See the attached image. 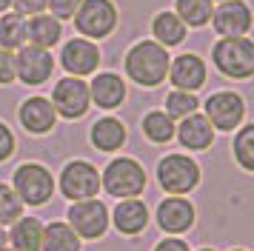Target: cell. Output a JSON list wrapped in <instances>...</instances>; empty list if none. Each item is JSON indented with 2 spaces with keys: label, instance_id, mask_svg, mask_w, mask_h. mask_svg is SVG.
Instances as JSON below:
<instances>
[{
  "label": "cell",
  "instance_id": "ac0fdd59",
  "mask_svg": "<svg viewBox=\"0 0 254 251\" xmlns=\"http://www.w3.org/2000/svg\"><path fill=\"white\" fill-rule=\"evenodd\" d=\"M214 126L208 123L206 114H189V117H183L180 123H177V128H174V137L180 140V146L189 148V151H206V148H211V143H214Z\"/></svg>",
  "mask_w": 254,
  "mask_h": 251
},
{
  "label": "cell",
  "instance_id": "f35d334b",
  "mask_svg": "<svg viewBox=\"0 0 254 251\" xmlns=\"http://www.w3.org/2000/svg\"><path fill=\"white\" fill-rule=\"evenodd\" d=\"M200 251H214V249H200Z\"/></svg>",
  "mask_w": 254,
  "mask_h": 251
},
{
  "label": "cell",
  "instance_id": "60d3db41",
  "mask_svg": "<svg viewBox=\"0 0 254 251\" xmlns=\"http://www.w3.org/2000/svg\"><path fill=\"white\" fill-rule=\"evenodd\" d=\"M6 251H9V249H6Z\"/></svg>",
  "mask_w": 254,
  "mask_h": 251
},
{
  "label": "cell",
  "instance_id": "d6986e66",
  "mask_svg": "<svg viewBox=\"0 0 254 251\" xmlns=\"http://www.w3.org/2000/svg\"><path fill=\"white\" fill-rule=\"evenodd\" d=\"M89 140H92V146L97 151H106V154H115L120 148L126 146L128 140V128L123 120H117V117H97L89 128Z\"/></svg>",
  "mask_w": 254,
  "mask_h": 251
},
{
  "label": "cell",
  "instance_id": "ffe728a7",
  "mask_svg": "<svg viewBox=\"0 0 254 251\" xmlns=\"http://www.w3.org/2000/svg\"><path fill=\"white\" fill-rule=\"evenodd\" d=\"M109 220H115V226H117L120 234L134 237V234H140V231H146V226H149V208H146V203L137 200V197L120 200V203L115 205V211H112Z\"/></svg>",
  "mask_w": 254,
  "mask_h": 251
},
{
  "label": "cell",
  "instance_id": "4fadbf2b",
  "mask_svg": "<svg viewBox=\"0 0 254 251\" xmlns=\"http://www.w3.org/2000/svg\"><path fill=\"white\" fill-rule=\"evenodd\" d=\"M211 26L217 37H246L254 26V11L246 0H223L211 11Z\"/></svg>",
  "mask_w": 254,
  "mask_h": 251
},
{
  "label": "cell",
  "instance_id": "d4e9b609",
  "mask_svg": "<svg viewBox=\"0 0 254 251\" xmlns=\"http://www.w3.org/2000/svg\"><path fill=\"white\" fill-rule=\"evenodd\" d=\"M140 128H143V134H146L149 143L163 146V143H172L174 140V128H177V126H174V120L163 112V109H151L149 114H143Z\"/></svg>",
  "mask_w": 254,
  "mask_h": 251
},
{
  "label": "cell",
  "instance_id": "83f0119b",
  "mask_svg": "<svg viewBox=\"0 0 254 251\" xmlns=\"http://www.w3.org/2000/svg\"><path fill=\"white\" fill-rule=\"evenodd\" d=\"M231 154H234V163L243 171H252L254 174V123H246L234 131Z\"/></svg>",
  "mask_w": 254,
  "mask_h": 251
},
{
  "label": "cell",
  "instance_id": "7a4b0ae2",
  "mask_svg": "<svg viewBox=\"0 0 254 251\" xmlns=\"http://www.w3.org/2000/svg\"><path fill=\"white\" fill-rule=\"evenodd\" d=\"M211 63L229 80L254 77V40H249V37H220L211 46Z\"/></svg>",
  "mask_w": 254,
  "mask_h": 251
},
{
  "label": "cell",
  "instance_id": "1f68e13d",
  "mask_svg": "<svg viewBox=\"0 0 254 251\" xmlns=\"http://www.w3.org/2000/svg\"><path fill=\"white\" fill-rule=\"evenodd\" d=\"M17 80V66H14V52L0 49V86H12Z\"/></svg>",
  "mask_w": 254,
  "mask_h": 251
},
{
  "label": "cell",
  "instance_id": "9c48e42d",
  "mask_svg": "<svg viewBox=\"0 0 254 251\" xmlns=\"http://www.w3.org/2000/svg\"><path fill=\"white\" fill-rule=\"evenodd\" d=\"M14 66H17V80L23 86H43L52 80V71L58 66V60L52 55V49L26 43L14 52Z\"/></svg>",
  "mask_w": 254,
  "mask_h": 251
},
{
  "label": "cell",
  "instance_id": "5bb4252c",
  "mask_svg": "<svg viewBox=\"0 0 254 251\" xmlns=\"http://www.w3.org/2000/svg\"><path fill=\"white\" fill-rule=\"evenodd\" d=\"M208 80V66L206 60L194 52H183V55L172 57L169 63V83L180 91H200Z\"/></svg>",
  "mask_w": 254,
  "mask_h": 251
},
{
  "label": "cell",
  "instance_id": "4dcf8cb0",
  "mask_svg": "<svg viewBox=\"0 0 254 251\" xmlns=\"http://www.w3.org/2000/svg\"><path fill=\"white\" fill-rule=\"evenodd\" d=\"M80 3H83V0H49L46 11L52 14V17H58V20L63 23V20H71V17L77 14Z\"/></svg>",
  "mask_w": 254,
  "mask_h": 251
},
{
  "label": "cell",
  "instance_id": "52a82bcc",
  "mask_svg": "<svg viewBox=\"0 0 254 251\" xmlns=\"http://www.w3.org/2000/svg\"><path fill=\"white\" fill-rule=\"evenodd\" d=\"M60 194L69 200V203H77V200H92L100 191V171L94 169L89 160H69L63 171H60Z\"/></svg>",
  "mask_w": 254,
  "mask_h": 251
},
{
  "label": "cell",
  "instance_id": "6da1fadb",
  "mask_svg": "<svg viewBox=\"0 0 254 251\" xmlns=\"http://www.w3.org/2000/svg\"><path fill=\"white\" fill-rule=\"evenodd\" d=\"M169 49H163L157 40H137L128 46L126 57H123V68L126 77L140 86V89H157L169 77Z\"/></svg>",
  "mask_w": 254,
  "mask_h": 251
},
{
  "label": "cell",
  "instance_id": "74e56055",
  "mask_svg": "<svg viewBox=\"0 0 254 251\" xmlns=\"http://www.w3.org/2000/svg\"><path fill=\"white\" fill-rule=\"evenodd\" d=\"M229 251H249V249H229Z\"/></svg>",
  "mask_w": 254,
  "mask_h": 251
},
{
  "label": "cell",
  "instance_id": "d6a6232c",
  "mask_svg": "<svg viewBox=\"0 0 254 251\" xmlns=\"http://www.w3.org/2000/svg\"><path fill=\"white\" fill-rule=\"evenodd\" d=\"M49 6V0H12V11L23 14V17H35V14H43Z\"/></svg>",
  "mask_w": 254,
  "mask_h": 251
},
{
  "label": "cell",
  "instance_id": "44dd1931",
  "mask_svg": "<svg viewBox=\"0 0 254 251\" xmlns=\"http://www.w3.org/2000/svg\"><path fill=\"white\" fill-rule=\"evenodd\" d=\"M63 40V23L52 17L49 11L26 17V43L40 46V49H55Z\"/></svg>",
  "mask_w": 254,
  "mask_h": 251
},
{
  "label": "cell",
  "instance_id": "8fae6325",
  "mask_svg": "<svg viewBox=\"0 0 254 251\" xmlns=\"http://www.w3.org/2000/svg\"><path fill=\"white\" fill-rule=\"evenodd\" d=\"M208 123L214 126V131H237L243 126L246 117V100H243L237 91H214L206 100V112Z\"/></svg>",
  "mask_w": 254,
  "mask_h": 251
},
{
  "label": "cell",
  "instance_id": "7402d4cb",
  "mask_svg": "<svg viewBox=\"0 0 254 251\" xmlns=\"http://www.w3.org/2000/svg\"><path fill=\"white\" fill-rule=\"evenodd\" d=\"M186 34H189V29H186V23L180 20L174 11L163 9V11L154 14V20H151V37H154L163 49H174V46H180L186 40Z\"/></svg>",
  "mask_w": 254,
  "mask_h": 251
},
{
  "label": "cell",
  "instance_id": "5b68a950",
  "mask_svg": "<svg viewBox=\"0 0 254 251\" xmlns=\"http://www.w3.org/2000/svg\"><path fill=\"white\" fill-rule=\"evenodd\" d=\"M71 23H74L77 34L86 40H106L109 34H115L117 23H120V11L112 0H83Z\"/></svg>",
  "mask_w": 254,
  "mask_h": 251
},
{
  "label": "cell",
  "instance_id": "e0dca14e",
  "mask_svg": "<svg viewBox=\"0 0 254 251\" xmlns=\"http://www.w3.org/2000/svg\"><path fill=\"white\" fill-rule=\"evenodd\" d=\"M126 94H128L126 80L117 71H94L92 83H89V97H92V103L97 109L112 112V109L126 103Z\"/></svg>",
  "mask_w": 254,
  "mask_h": 251
},
{
  "label": "cell",
  "instance_id": "e575fe53",
  "mask_svg": "<svg viewBox=\"0 0 254 251\" xmlns=\"http://www.w3.org/2000/svg\"><path fill=\"white\" fill-rule=\"evenodd\" d=\"M151 251H191V249H189V243H186L183 237H172V234H169V237H163Z\"/></svg>",
  "mask_w": 254,
  "mask_h": 251
},
{
  "label": "cell",
  "instance_id": "ba28073f",
  "mask_svg": "<svg viewBox=\"0 0 254 251\" xmlns=\"http://www.w3.org/2000/svg\"><path fill=\"white\" fill-rule=\"evenodd\" d=\"M52 106H55V112L58 117L63 120H80L86 117L89 112V106H92V97H89V83L83 77H60L55 83V89H52Z\"/></svg>",
  "mask_w": 254,
  "mask_h": 251
},
{
  "label": "cell",
  "instance_id": "ab89813d",
  "mask_svg": "<svg viewBox=\"0 0 254 251\" xmlns=\"http://www.w3.org/2000/svg\"><path fill=\"white\" fill-rule=\"evenodd\" d=\"M217 3H223V0H217Z\"/></svg>",
  "mask_w": 254,
  "mask_h": 251
},
{
  "label": "cell",
  "instance_id": "8d00e7d4",
  "mask_svg": "<svg viewBox=\"0 0 254 251\" xmlns=\"http://www.w3.org/2000/svg\"><path fill=\"white\" fill-rule=\"evenodd\" d=\"M9 9H12V0H0V14L9 11Z\"/></svg>",
  "mask_w": 254,
  "mask_h": 251
},
{
  "label": "cell",
  "instance_id": "2e32d148",
  "mask_svg": "<svg viewBox=\"0 0 254 251\" xmlns=\"http://www.w3.org/2000/svg\"><path fill=\"white\" fill-rule=\"evenodd\" d=\"M154 220H157V226H160L166 234L177 237V234H183V231H189V228L194 226L197 211L186 197H172V194H169V197L157 205Z\"/></svg>",
  "mask_w": 254,
  "mask_h": 251
},
{
  "label": "cell",
  "instance_id": "484cf974",
  "mask_svg": "<svg viewBox=\"0 0 254 251\" xmlns=\"http://www.w3.org/2000/svg\"><path fill=\"white\" fill-rule=\"evenodd\" d=\"M214 0H174V14L186 23V29H203L211 23Z\"/></svg>",
  "mask_w": 254,
  "mask_h": 251
},
{
  "label": "cell",
  "instance_id": "f1b7e54d",
  "mask_svg": "<svg viewBox=\"0 0 254 251\" xmlns=\"http://www.w3.org/2000/svg\"><path fill=\"white\" fill-rule=\"evenodd\" d=\"M197 109H200V100H197L194 91L174 89V91L166 94V109H163V112L169 114L172 120H183V117H189V114H194Z\"/></svg>",
  "mask_w": 254,
  "mask_h": 251
},
{
  "label": "cell",
  "instance_id": "277c9868",
  "mask_svg": "<svg viewBox=\"0 0 254 251\" xmlns=\"http://www.w3.org/2000/svg\"><path fill=\"white\" fill-rule=\"evenodd\" d=\"M200 177H203V171L197 166V160L189 154H166L157 163V183L172 197H183V194L194 191L200 186Z\"/></svg>",
  "mask_w": 254,
  "mask_h": 251
},
{
  "label": "cell",
  "instance_id": "f546056e",
  "mask_svg": "<svg viewBox=\"0 0 254 251\" xmlns=\"http://www.w3.org/2000/svg\"><path fill=\"white\" fill-rule=\"evenodd\" d=\"M23 217V203H20V197L14 194L12 186H6V183H0V226H12L14 220H20Z\"/></svg>",
  "mask_w": 254,
  "mask_h": 251
},
{
  "label": "cell",
  "instance_id": "30bf717a",
  "mask_svg": "<svg viewBox=\"0 0 254 251\" xmlns=\"http://www.w3.org/2000/svg\"><path fill=\"white\" fill-rule=\"evenodd\" d=\"M66 223L80 240H100L109 231V208L97 197L77 200V203L69 205V220Z\"/></svg>",
  "mask_w": 254,
  "mask_h": 251
},
{
  "label": "cell",
  "instance_id": "603a6c76",
  "mask_svg": "<svg viewBox=\"0 0 254 251\" xmlns=\"http://www.w3.org/2000/svg\"><path fill=\"white\" fill-rule=\"evenodd\" d=\"M40 243H43V223L37 217H20L12 223L9 246L14 251H40Z\"/></svg>",
  "mask_w": 254,
  "mask_h": 251
},
{
  "label": "cell",
  "instance_id": "836d02e7",
  "mask_svg": "<svg viewBox=\"0 0 254 251\" xmlns=\"http://www.w3.org/2000/svg\"><path fill=\"white\" fill-rule=\"evenodd\" d=\"M14 148H17V140H14V131L9 126L0 120V163H6V160L14 154Z\"/></svg>",
  "mask_w": 254,
  "mask_h": 251
},
{
  "label": "cell",
  "instance_id": "d590c367",
  "mask_svg": "<svg viewBox=\"0 0 254 251\" xmlns=\"http://www.w3.org/2000/svg\"><path fill=\"white\" fill-rule=\"evenodd\" d=\"M6 249H9V231L0 226V251H6Z\"/></svg>",
  "mask_w": 254,
  "mask_h": 251
},
{
  "label": "cell",
  "instance_id": "3957f363",
  "mask_svg": "<svg viewBox=\"0 0 254 251\" xmlns=\"http://www.w3.org/2000/svg\"><path fill=\"white\" fill-rule=\"evenodd\" d=\"M100 188H106V194H112L117 200L140 197L143 188H146V169L134 157L109 160L103 174H100Z\"/></svg>",
  "mask_w": 254,
  "mask_h": 251
},
{
  "label": "cell",
  "instance_id": "cb8c5ba5",
  "mask_svg": "<svg viewBox=\"0 0 254 251\" xmlns=\"http://www.w3.org/2000/svg\"><path fill=\"white\" fill-rule=\"evenodd\" d=\"M40 251H80V237L71 231L69 223L63 220H52L43 226V243Z\"/></svg>",
  "mask_w": 254,
  "mask_h": 251
},
{
  "label": "cell",
  "instance_id": "9a60e30c",
  "mask_svg": "<svg viewBox=\"0 0 254 251\" xmlns=\"http://www.w3.org/2000/svg\"><path fill=\"white\" fill-rule=\"evenodd\" d=\"M17 120H20V126H23L29 134L43 137V134H49V131H55V126H58V112H55V106H52L49 97L35 94V97H26V100L20 103Z\"/></svg>",
  "mask_w": 254,
  "mask_h": 251
},
{
  "label": "cell",
  "instance_id": "8992f818",
  "mask_svg": "<svg viewBox=\"0 0 254 251\" xmlns=\"http://www.w3.org/2000/svg\"><path fill=\"white\" fill-rule=\"evenodd\" d=\"M12 188L23 205H46L55 194V177L43 163H20L12 174Z\"/></svg>",
  "mask_w": 254,
  "mask_h": 251
},
{
  "label": "cell",
  "instance_id": "7c38bea8",
  "mask_svg": "<svg viewBox=\"0 0 254 251\" xmlns=\"http://www.w3.org/2000/svg\"><path fill=\"white\" fill-rule=\"evenodd\" d=\"M100 46L94 43V40H86V37H71L63 43L60 49V66L66 68V74L71 77H89L97 71L100 66Z\"/></svg>",
  "mask_w": 254,
  "mask_h": 251
},
{
  "label": "cell",
  "instance_id": "4316f807",
  "mask_svg": "<svg viewBox=\"0 0 254 251\" xmlns=\"http://www.w3.org/2000/svg\"><path fill=\"white\" fill-rule=\"evenodd\" d=\"M20 46H26V17L9 9L0 14V49L17 52Z\"/></svg>",
  "mask_w": 254,
  "mask_h": 251
}]
</instances>
